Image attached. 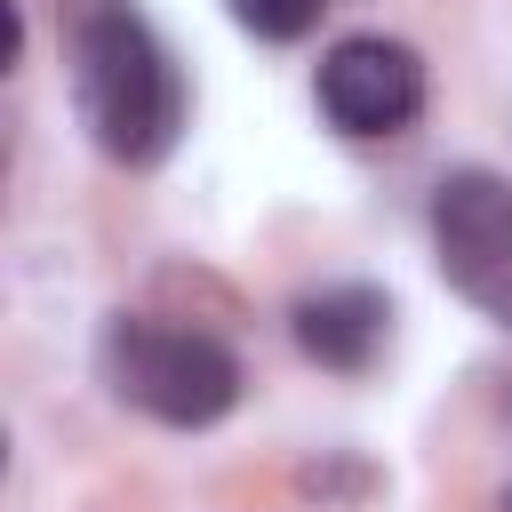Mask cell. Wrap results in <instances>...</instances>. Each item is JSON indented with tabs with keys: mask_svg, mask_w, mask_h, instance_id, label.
<instances>
[{
	"mask_svg": "<svg viewBox=\"0 0 512 512\" xmlns=\"http://www.w3.org/2000/svg\"><path fill=\"white\" fill-rule=\"evenodd\" d=\"M56 24H64V64H72V104H80L96 152L152 168L184 128V80H176L168 48L152 40V24L128 0H64Z\"/></svg>",
	"mask_w": 512,
	"mask_h": 512,
	"instance_id": "6da1fadb",
	"label": "cell"
},
{
	"mask_svg": "<svg viewBox=\"0 0 512 512\" xmlns=\"http://www.w3.org/2000/svg\"><path fill=\"white\" fill-rule=\"evenodd\" d=\"M104 376L128 408H144L152 424L200 432L240 400V360L208 336V328H176V320H112L104 328Z\"/></svg>",
	"mask_w": 512,
	"mask_h": 512,
	"instance_id": "7a4b0ae2",
	"label": "cell"
},
{
	"mask_svg": "<svg viewBox=\"0 0 512 512\" xmlns=\"http://www.w3.org/2000/svg\"><path fill=\"white\" fill-rule=\"evenodd\" d=\"M432 248L456 296L512 328V184L488 168H456L432 192Z\"/></svg>",
	"mask_w": 512,
	"mask_h": 512,
	"instance_id": "3957f363",
	"label": "cell"
},
{
	"mask_svg": "<svg viewBox=\"0 0 512 512\" xmlns=\"http://www.w3.org/2000/svg\"><path fill=\"white\" fill-rule=\"evenodd\" d=\"M320 112L344 136H400L424 112V64L416 48L384 40V32H352L320 56Z\"/></svg>",
	"mask_w": 512,
	"mask_h": 512,
	"instance_id": "277c9868",
	"label": "cell"
},
{
	"mask_svg": "<svg viewBox=\"0 0 512 512\" xmlns=\"http://www.w3.org/2000/svg\"><path fill=\"white\" fill-rule=\"evenodd\" d=\"M288 328H296V344H304V360H320V368H368L376 360V344H384V328H392V304L376 296V288H360V280H344V288H320V296H304L296 312H288Z\"/></svg>",
	"mask_w": 512,
	"mask_h": 512,
	"instance_id": "5b68a950",
	"label": "cell"
},
{
	"mask_svg": "<svg viewBox=\"0 0 512 512\" xmlns=\"http://www.w3.org/2000/svg\"><path fill=\"white\" fill-rule=\"evenodd\" d=\"M336 0H232V16L256 32V40H304Z\"/></svg>",
	"mask_w": 512,
	"mask_h": 512,
	"instance_id": "8992f818",
	"label": "cell"
},
{
	"mask_svg": "<svg viewBox=\"0 0 512 512\" xmlns=\"http://www.w3.org/2000/svg\"><path fill=\"white\" fill-rule=\"evenodd\" d=\"M504 512H512V480H504Z\"/></svg>",
	"mask_w": 512,
	"mask_h": 512,
	"instance_id": "52a82bcc",
	"label": "cell"
}]
</instances>
